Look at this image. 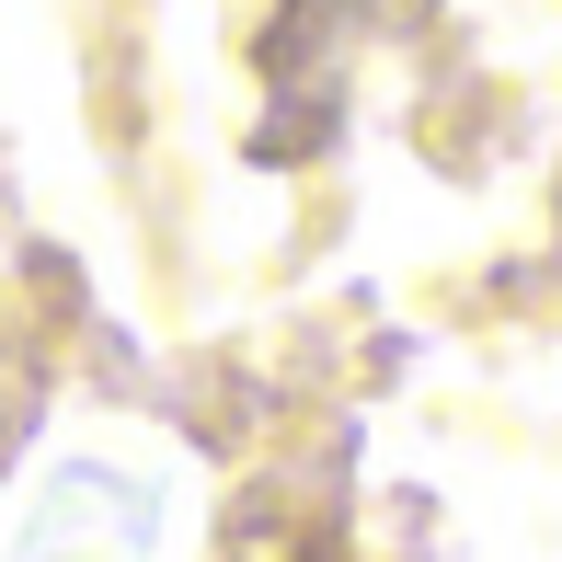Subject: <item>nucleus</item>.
Instances as JSON below:
<instances>
[]
</instances>
